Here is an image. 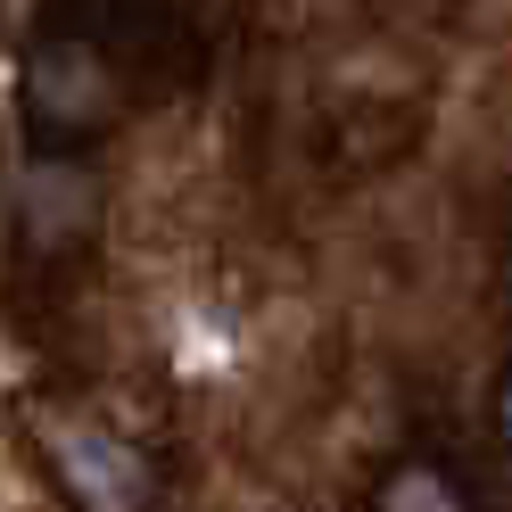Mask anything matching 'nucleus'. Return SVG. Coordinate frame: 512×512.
Returning <instances> with one entry per match:
<instances>
[{"label":"nucleus","mask_w":512,"mask_h":512,"mask_svg":"<svg viewBox=\"0 0 512 512\" xmlns=\"http://www.w3.org/2000/svg\"><path fill=\"white\" fill-rule=\"evenodd\" d=\"M34 108L58 116V124H91L108 108V83H100V67L83 50H42L34 58Z\"/></svg>","instance_id":"f03ea898"},{"label":"nucleus","mask_w":512,"mask_h":512,"mask_svg":"<svg viewBox=\"0 0 512 512\" xmlns=\"http://www.w3.org/2000/svg\"><path fill=\"white\" fill-rule=\"evenodd\" d=\"M496 430L512 438V380H504V397H496Z\"/></svg>","instance_id":"39448f33"},{"label":"nucleus","mask_w":512,"mask_h":512,"mask_svg":"<svg viewBox=\"0 0 512 512\" xmlns=\"http://www.w3.org/2000/svg\"><path fill=\"white\" fill-rule=\"evenodd\" d=\"M50 463H58V479H67V496L83 512H149V463H141L133 438L50 422Z\"/></svg>","instance_id":"f257e3e1"},{"label":"nucleus","mask_w":512,"mask_h":512,"mask_svg":"<svg viewBox=\"0 0 512 512\" xmlns=\"http://www.w3.org/2000/svg\"><path fill=\"white\" fill-rule=\"evenodd\" d=\"M25 199H34V232H42V240H58V232H67V223L83 215V190H75V166H42V174H34V190H25Z\"/></svg>","instance_id":"20e7f679"},{"label":"nucleus","mask_w":512,"mask_h":512,"mask_svg":"<svg viewBox=\"0 0 512 512\" xmlns=\"http://www.w3.org/2000/svg\"><path fill=\"white\" fill-rule=\"evenodd\" d=\"M372 512H471V504H463V488H455L438 463H405V471L380 479Z\"/></svg>","instance_id":"7ed1b4c3"}]
</instances>
